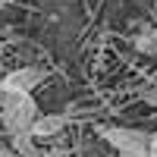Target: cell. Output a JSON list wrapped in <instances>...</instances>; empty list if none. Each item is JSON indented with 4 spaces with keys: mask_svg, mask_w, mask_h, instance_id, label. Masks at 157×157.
Returning a JSON list of instances; mask_svg holds the SVG:
<instances>
[{
    "mask_svg": "<svg viewBox=\"0 0 157 157\" xmlns=\"http://www.w3.org/2000/svg\"><path fill=\"white\" fill-rule=\"evenodd\" d=\"M6 3H16V0H0V6H6Z\"/></svg>",
    "mask_w": 157,
    "mask_h": 157,
    "instance_id": "cell-9",
    "label": "cell"
},
{
    "mask_svg": "<svg viewBox=\"0 0 157 157\" xmlns=\"http://www.w3.org/2000/svg\"><path fill=\"white\" fill-rule=\"evenodd\" d=\"M154 35H157V29H154Z\"/></svg>",
    "mask_w": 157,
    "mask_h": 157,
    "instance_id": "cell-10",
    "label": "cell"
},
{
    "mask_svg": "<svg viewBox=\"0 0 157 157\" xmlns=\"http://www.w3.org/2000/svg\"><path fill=\"white\" fill-rule=\"evenodd\" d=\"M47 78V69H38V66H19L13 69L3 82H0V91H19V94H32Z\"/></svg>",
    "mask_w": 157,
    "mask_h": 157,
    "instance_id": "cell-3",
    "label": "cell"
},
{
    "mask_svg": "<svg viewBox=\"0 0 157 157\" xmlns=\"http://www.w3.org/2000/svg\"><path fill=\"white\" fill-rule=\"evenodd\" d=\"M0 157H19V154L13 151V148H0Z\"/></svg>",
    "mask_w": 157,
    "mask_h": 157,
    "instance_id": "cell-8",
    "label": "cell"
},
{
    "mask_svg": "<svg viewBox=\"0 0 157 157\" xmlns=\"http://www.w3.org/2000/svg\"><path fill=\"white\" fill-rule=\"evenodd\" d=\"M10 148L16 151L19 157H32V154H35V138H32V132H16V135H10Z\"/></svg>",
    "mask_w": 157,
    "mask_h": 157,
    "instance_id": "cell-5",
    "label": "cell"
},
{
    "mask_svg": "<svg viewBox=\"0 0 157 157\" xmlns=\"http://www.w3.org/2000/svg\"><path fill=\"white\" fill-rule=\"evenodd\" d=\"M148 157H157V132L148 135Z\"/></svg>",
    "mask_w": 157,
    "mask_h": 157,
    "instance_id": "cell-7",
    "label": "cell"
},
{
    "mask_svg": "<svg viewBox=\"0 0 157 157\" xmlns=\"http://www.w3.org/2000/svg\"><path fill=\"white\" fill-rule=\"evenodd\" d=\"M38 116V107L32 94H19V91H0V120H3L6 132H29Z\"/></svg>",
    "mask_w": 157,
    "mask_h": 157,
    "instance_id": "cell-1",
    "label": "cell"
},
{
    "mask_svg": "<svg viewBox=\"0 0 157 157\" xmlns=\"http://www.w3.org/2000/svg\"><path fill=\"white\" fill-rule=\"evenodd\" d=\"M132 44H135V50H138V54H148V57H154V54H157V35H154V29L138 32Z\"/></svg>",
    "mask_w": 157,
    "mask_h": 157,
    "instance_id": "cell-6",
    "label": "cell"
},
{
    "mask_svg": "<svg viewBox=\"0 0 157 157\" xmlns=\"http://www.w3.org/2000/svg\"><path fill=\"white\" fill-rule=\"evenodd\" d=\"M98 135L120 151V157H148V135L129 126H98Z\"/></svg>",
    "mask_w": 157,
    "mask_h": 157,
    "instance_id": "cell-2",
    "label": "cell"
},
{
    "mask_svg": "<svg viewBox=\"0 0 157 157\" xmlns=\"http://www.w3.org/2000/svg\"><path fill=\"white\" fill-rule=\"evenodd\" d=\"M66 123H69L66 113H38L29 132H32V138H50V135H57L60 129H66Z\"/></svg>",
    "mask_w": 157,
    "mask_h": 157,
    "instance_id": "cell-4",
    "label": "cell"
}]
</instances>
